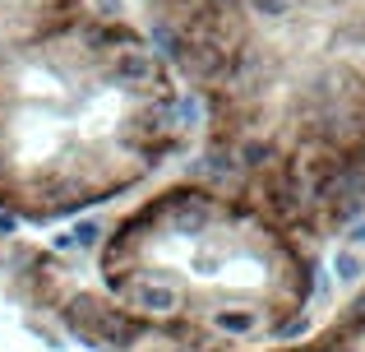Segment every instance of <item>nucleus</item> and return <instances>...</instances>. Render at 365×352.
Returning <instances> with one entry per match:
<instances>
[{
  "label": "nucleus",
  "mask_w": 365,
  "mask_h": 352,
  "mask_svg": "<svg viewBox=\"0 0 365 352\" xmlns=\"http://www.w3.org/2000/svg\"><path fill=\"white\" fill-rule=\"evenodd\" d=\"M153 74H158V65H153L148 51H125L116 61V79L130 84V89H139V84H153Z\"/></svg>",
  "instance_id": "f257e3e1"
},
{
  "label": "nucleus",
  "mask_w": 365,
  "mask_h": 352,
  "mask_svg": "<svg viewBox=\"0 0 365 352\" xmlns=\"http://www.w3.org/2000/svg\"><path fill=\"white\" fill-rule=\"evenodd\" d=\"M176 61L185 65L190 74H217L222 56H217V46H208V42H195V46H180V51H176Z\"/></svg>",
  "instance_id": "f03ea898"
},
{
  "label": "nucleus",
  "mask_w": 365,
  "mask_h": 352,
  "mask_svg": "<svg viewBox=\"0 0 365 352\" xmlns=\"http://www.w3.org/2000/svg\"><path fill=\"white\" fill-rule=\"evenodd\" d=\"M134 301H139V311H153V316H167V311H176V292H171V288H158V283H143V288H134Z\"/></svg>",
  "instance_id": "7ed1b4c3"
},
{
  "label": "nucleus",
  "mask_w": 365,
  "mask_h": 352,
  "mask_svg": "<svg viewBox=\"0 0 365 352\" xmlns=\"http://www.w3.org/2000/svg\"><path fill=\"white\" fill-rule=\"evenodd\" d=\"M255 325H259L255 311H217V329L222 334H250Z\"/></svg>",
  "instance_id": "20e7f679"
},
{
  "label": "nucleus",
  "mask_w": 365,
  "mask_h": 352,
  "mask_svg": "<svg viewBox=\"0 0 365 352\" xmlns=\"http://www.w3.org/2000/svg\"><path fill=\"white\" fill-rule=\"evenodd\" d=\"M361 255H351V251H338V260H333V273H338V283H356L361 278Z\"/></svg>",
  "instance_id": "39448f33"
},
{
  "label": "nucleus",
  "mask_w": 365,
  "mask_h": 352,
  "mask_svg": "<svg viewBox=\"0 0 365 352\" xmlns=\"http://www.w3.org/2000/svg\"><path fill=\"white\" fill-rule=\"evenodd\" d=\"M70 241H74V246H83V251H93V246L102 241V227H98V223H79Z\"/></svg>",
  "instance_id": "423d86ee"
},
{
  "label": "nucleus",
  "mask_w": 365,
  "mask_h": 352,
  "mask_svg": "<svg viewBox=\"0 0 365 352\" xmlns=\"http://www.w3.org/2000/svg\"><path fill=\"white\" fill-rule=\"evenodd\" d=\"M255 9H259L264 19H282L287 9H292V0H255Z\"/></svg>",
  "instance_id": "0eeeda50"
},
{
  "label": "nucleus",
  "mask_w": 365,
  "mask_h": 352,
  "mask_svg": "<svg viewBox=\"0 0 365 352\" xmlns=\"http://www.w3.org/2000/svg\"><path fill=\"white\" fill-rule=\"evenodd\" d=\"M176 116L185 121V126H190V121H199V98H180L176 102Z\"/></svg>",
  "instance_id": "6e6552de"
},
{
  "label": "nucleus",
  "mask_w": 365,
  "mask_h": 352,
  "mask_svg": "<svg viewBox=\"0 0 365 352\" xmlns=\"http://www.w3.org/2000/svg\"><path fill=\"white\" fill-rule=\"evenodd\" d=\"M245 163H250V167L268 163V144H245Z\"/></svg>",
  "instance_id": "1a4fd4ad"
},
{
  "label": "nucleus",
  "mask_w": 365,
  "mask_h": 352,
  "mask_svg": "<svg viewBox=\"0 0 365 352\" xmlns=\"http://www.w3.org/2000/svg\"><path fill=\"white\" fill-rule=\"evenodd\" d=\"M282 334H287V338H296V334H305V320H287V325H282Z\"/></svg>",
  "instance_id": "9d476101"
},
{
  "label": "nucleus",
  "mask_w": 365,
  "mask_h": 352,
  "mask_svg": "<svg viewBox=\"0 0 365 352\" xmlns=\"http://www.w3.org/2000/svg\"><path fill=\"white\" fill-rule=\"evenodd\" d=\"M347 241H351V246H365V223L351 227V236H347Z\"/></svg>",
  "instance_id": "9b49d317"
},
{
  "label": "nucleus",
  "mask_w": 365,
  "mask_h": 352,
  "mask_svg": "<svg viewBox=\"0 0 365 352\" xmlns=\"http://www.w3.org/2000/svg\"><path fill=\"white\" fill-rule=\"evenodd\" d=\"M356 325H365V301H361V306H356Z\"/></svg>",
  "instance_id": "f8f14e48"
}]
</instances>
